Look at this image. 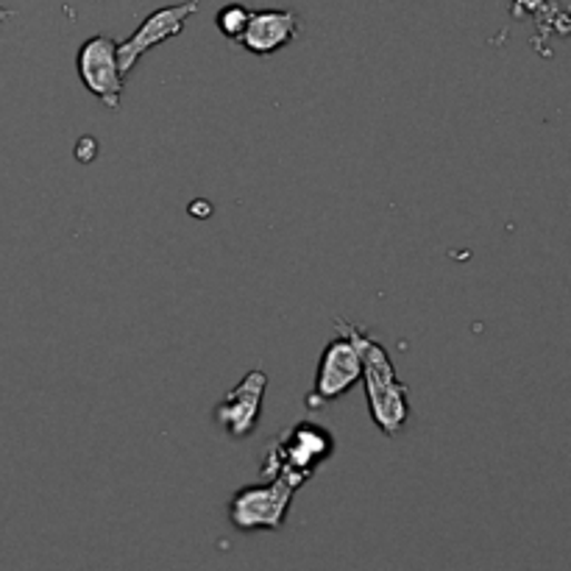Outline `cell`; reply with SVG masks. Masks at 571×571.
Masks as SVG:
<instances>
[{
	"instance_id": "1",
	"label": "cell",
	"mask_w": 571,
	"mask_h": 571,
	"mask_svg": "<svg viewBox=\"0 0 571 571\" xmlns=\"http://www.w3.org/2000/svg\"><path fill=\"white\" fill-rule=\"evenodd\" d=\"M348 332H352L354 343L360 348V363H363V374L360 380L365 382V398H368V413L376 430L387 437L402 435L404 426L410 421V391L396 374L391 352L382 346L380 341L368 335L363 326L346 321Z\"/></svg>"
},
{
	"instance_id": "2",
	"label": "cell",
	"mask_w": 571,
	"mask_h": 571,
	"mask_svg": "<svg viewBox=\"0 0 571 571\" xmlns=\"http://www.w3.org/2000/svg\"><path fill=\"white\" fill-rule=\"evenodd\" d=\"M335 449L337 443L329 426L304 419L282 435L270 437L263 454V476H287L296 485H304L335 454Z\"/></svg>"
},
{
	"instance_id": "3",
	"label": "cell",
	"mask_w": 571,
	"mask_h": 571,
	"mask_svg": "<svg viewBox=\"0 0 571 571\" xmlns=\"http://www.w3.org/2000/svg\"><path fill=\"white\" fill-rule=\"evenodd\" d=\"M302 485H296L287 476H270L265 482H252L232 493L229 499V521L240 532H279L291 513L293 496Z\"/></svg>"
},
{
	"instance_id": "4",
	"label": "cell",
	"mask_w": 571,
	"mask_h": 571,
	"mask_svg": "<svg viewBox=\"0 0 571 571\" xmlns=\"http://www.w3.org/2000/svg\"><path fill=\"white\" fill-rule=\"evenodd\" d=\"M337 335L324 346L315 368L313 391L307 396V410H321L329 402H337L346 391H352L363 374V363H360V348L354 343L352 332H348L346 318H335Z\"/></svg>"
},
{
	"instance_id": "5",
	"label": "cell",
	"mask_w": 571,
	"mask_h": 571,
	"mask_svg": "<svg viewBox=\"0 0 571 571\" xmlns=\"http://www.w3.org/2000/svg\"><path fill=\"white\" fill-rule=\"evenodd\" d=\"M76 70H79L81 85H85L104 107L120 109L126 79L118 68V40L104 35L90 37V40L79 48Z\"/></svg>"
},
{
	"instance_id": "6",
	"label": "cell",
	"mask_w": 571,
	"mask_h": 571,
	"mask_svg": "<svg viewBox=\"0 0 571 571\" xmlns=\"http://www.w3.org/2000/svg\"><path fill=\"white\" fill-rule=\"evenodd\" d=\"M198 12V0H185V3H176V7H163L157 12L148 14L140 23V29L129 37V40L118 42V68L126 76L137 68L142 57L148 51H154L163 42L174 40L185 31V23Z\"/></svg>"
},
{
	"instance_id": "7",
	"label": "cell",
	"mask_w": 571,
	"mask_h": 571,
	"mask_svg": "<svg viewBox=\"0 0 571 571\" xmlns=\"http://www.w3.org/2000/svg\"><path fill=\"white\" fill-rule=\"evenodd\" d=\"M268 391V374L259 368L248 371L213 410L215 424L226 430L232 441H246L257 432L259 419H263V402Z\"/></svg>"
},
{
	"instance_id": "8",
	"label": "cell",
	"mask_w": 571,
	"mask_h": 571,
	"mask_svg": "<svg viewBox=\"0 0 571 571\" xmlns=\"http://www.w3.org/2000/svg\"><path fill=\"white\" fill-rule=\"evenodd\" d=\"M298 14L291 9H259L248 18L246 31L237 42L254 57H274L298 37Z\"/></svg>"
},
{
	"instance_id": "9",
	"label": "cell",
	"mask_w": 571,
	"mask_h": 571,
	"mask_svg": "<svg viewBox=\"0 0 571 571\" xmlns=\"http://www.w3.org/2000/svg\"><path fill=\"white\" fill-rule=\"evenodd\" d=\"M248 18H252V9L243 7V3H229V7H224L218 12L215 26H218V31L226 37V40L237 42L243 37V31H246Z\"/></svg>"
},
{
	"instance_id": "10",
	"label": "cell",
	"mask_w": 571,
	"mask_h": 571,
	"mask_svg": "<svg viewBox=\"0 0 571 571\" xmlns=\"http://www.w3.org/2000/svg\"><path fill=\"white\" fill-rule=\"evenodd\" d=\"M96 154H98V142L92 140V137H81L79 146H76V159H79V163H92Z\"/></svg>"
},
{
	"instance_id": "11",
	"label": "cell",
	"mask_w": 571,
	"mask_h": 571,
	"mask_svg": "<svg viewBox=\"0 0 571 571\" xmlns=\"http://www.w3.org/2000/svg\"><path fill=\"white\" fill-rule=\"evenodd\" d=\"M187 209H190V213L193 215H196V218H209V213H213V204H209V201H196V204H190V207H187Z\"/></svg>"
},
{
	"instance_id": "12",
	"label": "cell",
	"mask_w": 571,
	"mask_h": 571,
	"mask_svg": "<svg viewBox=\"0 0 571 571\" xmlns=\"http://www.w3.org/2000/svg\"><path fill=\"white\" fill-rule=\"evenodd\" d=\"M12 18H14V12H9V9L0 7V23H7V20H12Z\"/></svg>"
}]
</instances>
